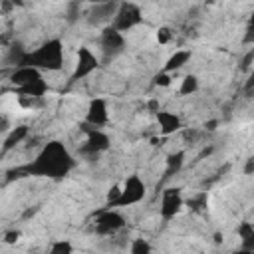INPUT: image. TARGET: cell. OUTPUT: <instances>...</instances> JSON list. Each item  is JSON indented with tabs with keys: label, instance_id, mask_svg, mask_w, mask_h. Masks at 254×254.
Masks as SVG:
<instances>
[{
	"label": "cell",
	"instance_id": "cell-11",
	"mask_svg": "<svg viewBox=\"0 0 254 254\" xmlns=\"http://www.w3.org/2000/svg\"><path fill=\"white\" fill-rule=\"evenodd\" d=\"M109 121V107H107V101L103 97H93L89 99L87 103V111H85V121L87 125L91 127H103L105 123Z\"/></svg>",
	"mask_w": 254,
	"mask_h": 254
},
{
	"label": "cell",
	"instance_id": "cell-16",
	"mask_svg": "<svg viewBox=\"0 0 254 254\" xmlns=\"http://www.w3.org/2000/svg\"><path fill=\"white\" fill-rule=\"evenodd\" d=\"M236 232H238V238H240V248L248 250V252H254V224L244 220V222L238 224Z\"/></svg>",
	"mask_w": 254,
	"mask_h": 254
},
{
	"label": "cell",
	"instance_id": "cell-9",
	"mask_svg": "<svg viewBox=\"0 0 254 254\" xmlns=\"http://www.w3.org/2000/svg\"><path fill=\"white\" fill-rule=\"evenodd\" d=\"M97 67H99V58L87 46H81L77 50V60H75V67H73V71L69 75V83H75V81L87 77Z\"/></svg>",
	"mask_w": 254,
	"mask_h": 254
},
{
	"label": "cell",
	"instance_id": "cell-6",
	"mask_svg": "<svg viewBox=\"0 0 254 254\" xmlns=\"http://www.w3.org/2000/svg\"><path fill=\"white\" fill-rule=\"evenodd\" d=\"M141 22H143V12H141L139 4H135V2H119V8L115 12V18H113L111 26L123 34L127 30L139 26Z\"/></svg>",
	"mask_w": 254,
	"mask_h": 254
},
{
	"label": "cell",
	"instance_id": "cell-27",
	"mask_svg": "<svg viewBox=\"0 0 254 254\" xmlns=\"http://www.w3.org/2000/svg\"><path fill=\"white\" fill-rule=\"evenodd\" d=\"M18 238H20V230H8V232L4 234V242H6V244H16Z\"/></svg>",
	"mask_w": 254,
	"mask_h": 254
},
{
	"label": "cell",
	"instance_id": "cell-25",
	"mask_svg": "<svg viewBox=\"0 0 254 254\" xmlns=\"http://www.w3.org/2000/svg\"><path fill=\"white\" fill-rule=\"evenodd\" d=\"M252 64H254V48H250V50L244 54V58H242V62H240V69H250Z\"/></svg>",
	"mask_w": 254,
	"mask_h": 254
},
{
	"label": "cell",
	"instance_id": "cell-23",
	"mask_svg": "<svg viewBox=\"0 0 254 254\" xmlns=\"http://www.w3.org/2000/svg\"><path fill=\"white\" fill-rule=\"evenodd\" d=\"M153 83L159 85V87H167V85H171V73H167V71L161 69V71L153 77Z\"/></svg>",
	"mask_w": 254,
	"mask_h": 254
},
{
	"label": "cell",
	"instance_id": "cell-26",
	"mask_svg": "<svg viewBox=\"0 0 254 254\" xmlns=\"http://www.w3.org/2000/svg\"><path fill=\"white\" fill-rule=\"evenodd\" d=\"M189 204H192L194 208H202V206H206V192H200L196 198L189 200Z\"/></svg>",
	"mask_w": 254,
	"mask_h": 254
},
{
	"label": "cell",
	"instance_id": "cell-21",
	"mask_svg": "<svg viewBox=\"0 0 254 254\" xmlns=\"http://www.w3.org/2000/svg\"><path fill=\"white\" fill-rule=\"evenodd\" d=\"M242 44L254 46V14L248 18V24H246V30H244V36H242Z\"/></svg>",
	"mask_w": 254,
	"mask_h": 254
},
{
	"label": "cell",
	"instance_id": "cell-20",
	"mask_svg": "<svg viewBox=\"0 0 254 254\" xmlns=\"http://www.w3.org/2000/svg\"><path fill=\"white\" fill-rule=\"evenodd\" d=\"M129 254H153V248H151L149 240H145V238H133L131 248H129Z\"/></svg>",
	"mask_w": 254,
	"mask_h": 254
},
{
	"label": "cell",
	"instance_id": "cell-2",
	"mask_svg": "<svg viewBox=\"0 0 254 254\" xmlns=\"http://www.w3.org/2000/svg\"><path fill=\"white\" fill-rule=\"evenodd\" d=\"M34 67L38 71H60L64 67V42L50 38L36 50L28 52L20 67Z\"/></svg>",
	"mask_w": 254,
	"mask_h": 254
},
{
	"label": "cell",
	"instance_id": "cell-29",
	"mask_svg": "<svg viewBox=\"0 0 254 254\" xmlns=\"http://www.w3.org/2000/svg\"><path fill=\"white\" fill-rule=\"evenodd\" d=\"M244 89H246V91H252V89H254V69H252V73L248 75V79H246V83H244Z\"/></svg>",
	"mask_w": 254,
	"mask_h": 254
},
{
	"label": "cell",
	"instance_id": "cell-13",
	"mask_svg": "<svg viewBox=\"0 0 254 254\" xmlns=\"http://www.w3.org/2000/svg\"><path fill=\"white\" fill-rule=\"evenodd\" d=\"M155 117H157L159 131H161L163 137H167V135H171V133L181 129V117L177 113H173V111H163L161 109V111L155 113Z\"/></svg>",
	"mask_w": 254,
	"mask_h": 254
},
{
	"label": "cell",
	"instance_id": "cell-1",
	"mask_svg": "<svg viewBox=\"0 0 254 254\" xmlns=\"http://www.w3.org/2000/svg\"><path fill=\"white\" fill-rule=\"evenodd\" d=\"M22 167L26 177H44L52 181H62L73 171L75 159L62 141L52 139L44 143V147L38 151V155L30 163Z\"/></svg>",
	"mask_w": 254,
	"mask_h": 254
},
{
	"label": "cell",
	"instance_id": "cell-24",
	"mask_svg": "<svg viewBox=\"0 0 254 254\" xmlns=\"http://www.w3.org/2000/svg\"><path fill=\"white\" fill-rule=\"evenodd\" d=\"M171 36H173V34H171V30H169L167 26H163V28L157 30V42H159V44H169V42H171Z\"/></svg>",
	"mask_w": 254,
	"mask_h": 254
},
{
	"label": "cell",
	"instance_id": "cell-18",
	"mask_svg": "<svg viewBox=\"0 0 254 254\" xmlns=\"http://www.w3.org/2000/svg\"><path fill=\"white\" fill-rule=\"evenodd\" d=\"M198 89V77L194 73H189L181 79V87H179V93L181 95H190Z\"/></svg>",
	"mask_w": 254,
	"mask_h": 254
},
{
	"label": "cell",
	"instance_id": "cell-10",
	"mask_svg": "<svg viewBox=\"0 0 254 254\" xmlns=\"http://www.w3.org/2000/svg\"><path fill=\"white\" fill-rule=\"evenodd\" d=\"M119 8V2H97L93 6H89L85 18L91 26H99V24H107V22H113L115 18V12ZM109 26V24H107Z\"/></svg>",
	"mask_w": 254,
	"mask_h": 254
},
{
	"label": "cell",
	"instance_id": "cell-4",
	"mask_svg": "<svg viewBox=\"0 0 254 254\" xmlns=\"http://www.w3.org/2000/svg\"><path fill=\"white\" fill-rule=\"evenodd\" d=\"M99 46H101L103 62H111L125 52V38L119 30H115L109 24V26H103V30L99 34Z\"/></svg>",
	"mask_w": 254,
	"mask_h": 254
},
{
	"label": "cell",
	"instance_id": "cell-14",
	"mask_svg": "<svg viewBox=\"0 0 254 254\" xmlns=\"http://www.w3.org/2000/svg\"><path fill=\"white\" fill-rule=\"evenodd\" d=\"M28 135H30L28 125H18V127H14V129L4 137V141H2V155H6L8 151H12L16 145H20Z\"/></svg>",
	"mask_w": 254,
	"mask_h": 254
},
{
	"label": "cell",
	"instance_id": "cell-12",
	"mask_svg": "<svg viewBox=\"0 0 254 254\" xmlns=\"http://www.w3.org/2000/svg\"><path fill=\"white\" fill-rule=\"evenodd\" d=\"M42 79V71L34 69V67H16L12 73H10V83L14 85V89L18 87H24V85H30L34 81Z\"/></svg>",
	"mask_w": 254,
	"mask_h": 254
},
{
	"label": "cell",
	"instance_id": "cell-19",
	"mask_svg": "<svg viewBox=\"0 0 254 254\" xmlns=\"http://www.w3.org/2000/svg\"><path fill=\"white\" fill-rule=\"evenodd\" d=\"M46 254H73V244L69 240H54Z\"/></svg>",
	"mask_w": 254,
	"mask_h": 254
},
{
	"label": "cell",
	"instance_id": "cell-28",
	"mask_svg": "<svg viewBox=\"0 0 254 254\" xmlns=\"http://www.w3.org/2000/svg\"><path fill=\"white\" fill-rule=\"evenodd\" d=\"M244 175H254V157H248L244 163Z\"/></svg>",
	"mask_w": 254,
	"mask_h": 254
},
{
	"label": "cell",
	"instance_id": "cell-22",
	"mask_svg": "<svg viewBox=\"0 0 254 254\" xmlns=\"http://www.w3.org/2000/svg\"><path fill=\"white\" fill-rule=\"evenodd\" d=\"M79 14H81V4L79 2H69L67 4V14H65L67 22H75L79 18Z\"/></svg>",
	"mask_w": 254,
	"mask_h": 254
},
{
	"label": "cell",
	"instance_id": "cell-3",
	"mask_svg": "<svg viewBox=\"0 0 254 254\" xmlns=\"http://www.w3.org/2000/svg\"><path fill=\"white\" fill-rule=\"evenodd\" d=\"M145 194H147V187H145V183L141 181L139 175L133 173V175H129V177L123 181L117 200H115L113 204L105 206V208H123V206L137 204V202H141V200L145 198Z\"/></svg>",
	"mask_w": 254,
	"mask_h": 254
},
{
	"label": "cell",
	"instance_id": "cell-17",
	"mask_svg": "<svg viewBox=\"0 0 254 254\" xmlns=\"http://www.w3.org/2000/svg\"><path fill=\"white\" fill-rule=\"evenodd\" d=\"M185 165V151H175L167 157V167H165V179L177 175Z\"/></svg>",
	"mask_w": 254,
	"mask_h": 254
},
{
	"label": "cell",
	"instance_id": "cell-32",
	"mask_svg": "<svg viewBox=\"0 0 254 254\" xmlns=\"http://www.w3.org/2000/svg\"><path fill=\"white\" fill-rule=\"evenodd\" d=\"M230 254H254V252H248V250H234V252H230Z\"/></svg>",
	"mask_w": 254,
	"mask_h": 254
},
{
	"label": "cell",
	"instance_id": "cell-15",
	"mask_svg": "<svg viewBox=\"0 0 254 254\" xmlns=\"http://www.w3.org/2000/svg\"><path fill=\"white\" fill-rule=\"evenodd\" d=\"M190 58H192V52H190V50H177V52H175V54H171V56H169V60L165 62L163 71L173 73V71L181 69L183 65H187Z\"/></svg>",
	"mask_w": 254,
	"mask_h": 254
},
{
	"label": "cell",
	"instance_id": "cell-7",
	"mask_svg": "<svg viewBox=\"0 0 254 254\" xmlns=\"http://www.w3.org/2000/svg\"><path fill=\"white\" fill-rule=\"evenodd\" d=\"M183 204H185V200H183V189L181 187H167V189H163V192H161V206H159L161 218L163 220L175 218L181 212Z\"/></svg>",
	"mask_w": 254,
	"mask_h": 254
},
{
	"label": "cell",
	"instance_id": "cell-30",
	"mask_svg": "<svg viewBox=\"0 0 254 254\" xmlns=\"http://www.w3.org/2000/svg\"><path fill=\"white\" fill-rule=\"evenodd\" d=\"M147 107H149V111H153V113L161 111V107H159V101H157V99H151V101L147 103Z\"/></svg>",
	"mask_w": 254,
	"mask_h": 254
},
{
	"label": "cell",
	"instance_id": "cell-8",
	"mask_svg": "<svg viewBox=\"0 0 254 254\" xmlns=\"http://www.w3.org/2000/svg\"><path fill=\"white\" fill-rule=\"evenodd\" d=\"M93 224H95V232L97 234L111 236V234L119 232L125 226V216L115 208H103L101 212H97Z\"/></svg>",
	"mask_w": 254,
	"mask_h": 254
},
{
	"label": "cell",
	"instance_id": "cell-31",
	"mask_svg": "<svg viewBox=\"0 0 254 254\" xmlns=\"http://www.w3.org/2000/svg\"><path fill=\"white\" fill-rule=\"evenodd\" d=\"M216 125H218V121H216V119H210V121L204 123V129H206V131H216Z\"/></svg>",
	"mask_w": 254,
	"mask_h": 254
},
{
	"label": "cell",
	"instance_id": "cell-5",
	"mask_svg": "<svg viewBox=\"0 0 254 254\" xmlns=\"http://www.w3.org/2000/svg\"><path fill=\"white\" fill-rule=\"evenodd\" d=\"M81 127L85 131V143L79 149V153L83 157H95L99 153H105L111 147V139L105 131H101L97 127H91L87 123H81Z\"/></svg>",
	"mask_w": 254,
	"mask_h": 254
}]
</instances>
